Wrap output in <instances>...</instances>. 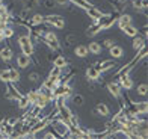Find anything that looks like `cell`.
Here are the masks:
<instances>
[{"instance_id": "6da1fadb", "label": "cell", "mask_w": 148, "mask_h": 139, "mask_svg": "<svg viewBox=\"0 0 148 139\" xmlns=\"http://www.w3.org/2000/svg\"><path fill=\"white\" fill-rule=\"evenodd\" d=\"M41 41H42L51 51H60V41H59L58 35H56L53 30H45L44 35H42V38H41Z\"/></svg>"}, {"instance_id": "7a4b0ae2", "label": "cell", "mask_w": 148, "mask_h": 139, "mask_svg": "<svg viewBox=\"0 0 148 139\" xmlns=\"http://www.w3.org/2000/svg\"><path fill=\"white\" fill-rule=\"evenodd\" d=\"M18 45H20V50H21L23 55L26 56H32L33 55V39L30 36V34H26V35H20L18 36Z\"/></svg>"}, {"instance_id": "3957f363", "label": "cell", "mask_w": 148, "mask_h": 139, "mask_svg": "<svg viewBox=\"0 0 148 139\" xmlns=\"http://www.w3.org/2000/svg\"><path fill=\"white\" fill-rule=\"evenodd\" d=\"M44 23L51 26L55 29H64L65 27V18L59 14H50V15H44Z\"/></svg>"}, {"instance_id": "277c9868", "label": "cell", "mask_w": 148, "mask_h": 139, "mask_svg": "<svg viewBox=\"0 0 148 139\" xmlns=\"http://www.w3.org/2000/svg\"><path fill=\"white\" fill-rule=\"evenodd\" d=\"M71 94H73V86L70 83H60L53 89V98L62 97V98H65V100H70Z\"/></svg>"}, {"instance_id": "5b68a950", "label": "cell", "mask_w": 148, "mask_h": 139, "mask_svg": "<svg viewBox=\"0 0 148 139\" xmlns=\"http://www.w3.org/2000/svg\"><path fill=\"white\" fill-rule=\"evenodd\" d=\"M116 77H118V85L121 86V89L123 91H127L129 92L132 88H133V79L130 77V73H127V71H123V73H118L116 74Z\"/></svg>"}, {"instance_id": "8992f818", "label": "cell", "mask_w": 148, "mask_h": 139, "mask_svg": "<svg viewBox=\"0 0 148 139\" xmlns=\"http://www.w3.org/2000/svg\"><path fill=\"white\" fill-rule=\"evenodd\" d=\"M116 59H104V61H98V62H95L94 64V67H95L100 73H106V71H109V70H112L113 67H116Z\"/></svg>"}, {"instance_id": "52a82bcc", "label": "cell", "mask_w": 148, "mask_h": 139, "mask_svg": "<svg viewBox=\"0 0 148 139\" xmlns=\"http://www.w3.org/2000/svg\"><path fill=\"white\" fill-rule=\"evenodd\" d=\"M85 12H86V15H88L91 20H92V23H97L98 20H101L103 17H106V15H109V14H106V12H103L101 9H98V8H95V6H91V8H88V9H85Z\"/></svg>"}, {"instance_id": "ba28073f", "label": "cell", "mask_w": 148, "mask_h": 139, "mask_svg": "<svg viewBox=\"0 0 148 139\" xmlns=\"http://www.w3.org/2000/svg\"><path fill=\"white\" fill-rule=\"evenodd\" d=\"M106 88H107L109 94L113 98H116V100H123V89H121V86L118 85V82H107Z\"/></svg>"}, {"instance_id": "9c48e42d", "label": "cell", "mask_w": 148, "mask_h": 139, "mask_svg": "<svg viewBox=\"0 0 148 139\" xmlns=\"http://www.w3.org/2000/svg\"><path fill=\"white\" fill-rule=\"evenodd\" d=\"M14 133V125H11L6 120L0 121V138H12Z\"/></svg>"}, {"instance_id": "30bf717a", "label": "cell", "mask_w": 148, "mask_h": 139, "mask_svg": "<svg viewBox=\"0 0 148 139\" xmlns=\"http://www.w3.org/2000/svg\"><path fill=\"white\" fill-rule=\"evenodd\" d=\"M6 85H8V91H6V94H5V98L6 100H18V98L21 97V94H20V91L14 86L15 83L8 82Z\"/></svg>"}, {"instance_id": "8fae6325", "label": "cell", "mask_w": 148, "mask_h": 139, "mask_svg": "<svg viewBox=\"0 0 148 139\" xmlns=\"http://www.w3.org/2000/svg\"><path fill=\"white\" fill-rule=\"evenodd\" d=\"M133 23V17L130 14H127V12H123V14H118V20H116V26L119 29L125 27V26H129Z\"/></svg>"}, {"instance_id": "7c38bea8", "label": "cell", "mask_w": 148, "mask_h": 139, "mask_svg": "<svg viewBox=\"0 0 148 139\" xmlns=\"http://www.w3.org/2000/svg\"><path fill=\"white\" fill-rule=\"evenodd\" d=\"M15 62H17L20 70H24V68H27L29 65H32V56H26V55H23V53H21V55L17 56Z\"/></svg>"}, {"instance_id": "4fadbf2b", "label": "cell", "mask_w": 148, "mask_h": 139, "mask_svg": "<svg viewBox=\"0 0 148 139\" xmlns=\"http://www.w3.org/2000/svg\"><path fill=\"white\" fill-rule=\"evenodd\" d=\"M107 50H109V55H110L112 59H121L124 56V49L118 44H113L112 47H109Z\"/></svg>"}, {"instance_id": "5bb4252c", "label": "cell", "mask_w": 148, "mask_h": 139, "mask_svg": "<svg viewBox=\"0 0 148 139\" xmlns=\"http://www.w3.org/2000/svg\"><path fill=\"white\" fill-rule=\"evenodd\" d=\"M86 77H88V80H91V82H97V80H100V77H101V73L92 65V67L86 68Z\"/></svg>"}, {"instance_id": "9a60e30c", "label": "cell", "mask_w": 148, "mask_h": 139, "mask_svg": "<svg viewBox=\"0 0 148 139\" xmlns=\"http://www.w3.org/2000/svg\"><path fill=\"white\" fill-rule=\"evenodd\" d=\"M147 41V38H144V36H140L139 34L136 35V36H133V41H132V47H133V50L134 51H138V50H140L142 47H145V42Z\"/></svg>"}, {"instance_id": "2e32d148", "label": "cell", "mask_w": 148, "mask_h": 139, "mask_svg": "<svg viewBox=\"0 0 148 139\" xmlns=\"http://www.w3.org/2000/svg\"><path fill=\"white\" fill-rule=\"evenodd\" d=\"M95 114L100 115V116H103V118H107L110 115V109H109V106H107L106 103H98L95 106Z\"/></svg>"}, {"instance_id": "e0dca14e", "label": "cell", "mask_w": 148, "mask_h": 139, "mask_svg": "<svg viewBox=\"0 0 148 139\" xmlns=\"http://www.w3.org/2000/svg\"><path fill=\"white\" fill-rule=\"evenodd\" d=\"M51 62H53V67H58V68H62V70L68 67V59H66L64 55H58Z\"/></svg>"}, {"instance_id": "ac0fdd59", "label": "cell", "mask_w": 148, "mask_h": 139, "mask_svg": "<svg viewBox=\"0 0 148 139\" xmlns=\"http://www.w3.org/2000/svg\"><path fill=\"white\" fill-rule=\"evenodd\" d=\"M51 103V98H49L47 95H44V94H39L38 92V98H36V103L33 104V106H38L39 109H44V108H47Z\"/></svg>"}, {"instance_id": "d6986e66", "label": "cell", "mask_w": 148, "mask_h": 139, "mask_svg": "<svg viewBox=\"0 0 148 139\" xmlns=\"http://www.w3.org/2000/svg\"><path fill=\"white\" fill-rule=\"evenodd\" d=\"M12 56H14V53H12V49L11 47H3L2 50H0V59H2L3 62H11V59H12Z\"/></svg>"}, {"instance_id": "ffe728a7", "label": "cell", "mask_w": 148, "mask_h": 139, "mask_svg": "<svg viewBox=\"0 0 148 139\" xmlns=\"http://www.w3.org/2000/svg\"><path fill=\"white\" fill-rule=\"evenodd\" d=\"M74 55H76L77 58H86L89 55V50H88V45L85 44H79L74 47Z\"/></svg>"}, {"instance_id": "44dd1931", "label": "cell", "mask_w": 148, "mask_h": 139, "mask_svg": "<svg viewBox=\"0 0 148 139\" xmlns=\"http://www.w3.org/2000/svg\"><path fill=\"white\" fill-rule=\"evenodd\" d=\"M88 50H89L91 55H95V56H98L100 53L103 51V47H101V44H100L98 41H91V42L88 44Z\"/></svg>"}, {"instance_id": "7402d4cb", "label": "cell", "mask_w": 148, "mask_h": 139, "mask_svg": "<svg viewBox=\"0 0 148 139\" xmlns=\"http://www.w3.org/2000/svg\"><path fill=\"white\" fill-rule=\"evenodd\" d=\"M121 30H123L127 36H130V38L136 36V35L139 34V29L136 27V26H133V23H132V24H129V26H125V27H123Z\"/></svg>"}, {"instance_id": "603a6c76", "label": "cell", "mask_w": 148, "mask_h": 139, "mask_svg": "<svg viewBox=\"0 0 148 139\" xmlns=\"http://www.w3.org/2000/svg\"><path fill=\"white\" fill-rule=\"evenodd\" d=\"M9 70V82H12V83H18L20 82V71H18V68H15V67H11V68H8Z\"/></svg>"}, {"instance_id": "cb8c5ba5", "label": "cell", "mask_w": 148, "mask_h": 139, "mask_svg": "<svg viewBox=\"0 0 148 139\" xmlns=\"http://www.w3.org/2000/svg\"><path fill=\"white\" fill-rule=\"evenodd\" d=\"M68 3L76 5V6H79L80 9H83V11L92 6V3H91V2H88V0H68Z\"/></svg>"}, {"instance_id": "d4e9b609", "label": "cell", "mask_w": 148, "mask_h": 139, "mask_svg": "<svg viewBox=\"0 0 148 139\" xmlns=\"http://www.w3.org/2000/svg\"><path fill=\"white\" fill-rule=\"evenodd\" d=\"M70 100H71V103H73L74 106H77V108H80V106H83V103H85V100H83V95H82V94H71Z\"/></svg>"}, {"instance_id": "484cf974", "label": "cell", "mask_w": 148, "mask_h": 139, "mask_svg": "<svg viewBox=\"0 0 148 139\" xmlns=\"http://www.w3.org/2000/svg\"><path fill=\"white\" fill-rule=\"evenodd\" d=\"M24 97L29 100V104H30V106H33V104L36 103V98H38V89H30V91H29Z\"/></svg>"}, {"instance_id": "4316f807", "label": "cell", "mask_w": 148, "mask_h": 139, "mask_svg": "<svg viewBox=\"0 0 148 139\" xmlns=\"http://www.w3.org/2000/svg\"><path fill=\"white\" fill-rule=\"evenodd\" d=\"M38 92H39V94H44V95H47L49 98H51V100H53V89H50L49 86H45L44 83L41 85V86H39Z\"/></svg>"}, {"instance_id": "83f0119b", "label": "cell", "mask_w": 148, "mask_h": 139, "mask_svg": "<svg viewBox=\"0 0 148 139\" xmlns=\"http://www.w3.org/2000/svg\"><path fill=\"white\" fill-rule=\"evenodd\" d=\"M17 101H18V109H27V108H30L29 100H27V98H26L24 95H21Z\"/></svg>"}, {"instance_id": "f1b7e54d", "label": "cell", "mask_w": 148, "mask_h": 139, "mask_svg": "<svg viewBox=\"0 0 148 139\" xmlns=\"http://www.w3.org/2000/svg\"><path fill=\"white\" fill-rule=\"evenodd\" d=\"M136 92H138V95L145 97V95H147V92H148V86H147V83H139L138 86H136Z\"/></svg>"}, {"instance_id": "f546056e", "label": "cell", "mask_w": 148, "mask_h": 139, "mask_svg": "<svg viewBox=\"0 0 148 139\" xmlns=\"http://www.w3.org/2000/svg\"><path fill=\"white\" fill-rule=\"evenodd\" d=\"M0 82H3V83H8L9 82V70L8 68L0 70Z\"/></svg>"}, {"instance_id": "4dcf8cb0", "label": "cell", "mask_w": 148, "mask_h": 139, "mask_svg": "<svg viewBox=\"0 0 148 139\" xmlns=\"http://www.w3.org/2000/svg\"><path fill=\"white\" fill-rule=\"evenodd\" d=\"M2 32H3L5 39H8V38H12V36H14V29L9 27V26H5V27L2 29Z\"/></svg>"}, {"instance_id": "1f68e13d", "label": "cell", "mask_w": 148, "mask_h": 139, "mask_svg": "<svg viewBox=\"0 0 148 139\" xmlns=\"http://www.w3.org/2000/svg\"><path fill=\"white\" fill-rule=\"evenodd\" d=\"M50 76H55V77H60V76H62V68L53 67V68L50 70Z\"/></svg>"}, {"instance_id": "d6a6232c", "label": "cell", "mask_w": 148, "mask_h": 139, "mask_svg": "<svg viewBox=\"0 0 148 139\" xmlns=\"http://www.w3.org/2000/svg\"><path fill=\"white\" fill-rule=\"evenodd\" d=\"M113 44H115V41H113L112 38H106L104 41H103V44H101V47L103 49H109V47H112Z\"/></svg>"}, {"instance_id": "836d02e7", "label": "cell", "mask_w": 148, "mask_h": 139, "mask_svg": "<svg viewBox=\"0 0 148 139\" xmlns=\"http://www.w3.org/2000/svg\"><path fill=\"white\" fill-rule=\"evenodd\" d=\"M29 82H32V83L39 82V74H38L36 71H33V73H30V74H29Z\"/></svg>"}, {"instance_id": "e575fe53", "label": "cell", "mask_w": 148, "mask_h": 139, "mask_svg": "<svg viewBox=\"0 0 148 139\" xmlns=\"http://www.w3.org/2000/svg\"><path fill=\"white\" fill-rule=\"evenodd\" d=\"M42 138H45V139H56L58 135H56L53 130H50V131H45V133L42 135Z\"/></svg>"}, {"instance_id": "d590c367", "label": "cell", "mask_w": 148, "mask_h": 139, "mask_svg": "<svg viewBox=\"0 0 148 139\" xmlns=\"http://www.w3.org/2000/svg\"><path fill=\"white\" fill-rule=\"evenodd\" d=\"M73 39H74V34H70V35L65 36V45H66V47L73 44Z\"/></svg>"}, {"instance_id": "8d00e7d4", "label": "cell", "mask_w": 148, "mask_h": 139, "mask_svg": "<svg viewBox=\"0 0 148 139\" xmlns=\"http://www.w3.org/2000/svg\"><path fill=\"white\" fill-rule=\"evenodd\" d=\"M44 6H45V8H55V6H58V5H56L55 0H45Z\"/></svg>"}, {"instance_id": "74e56055", "label": "cell", "mask_w": 148, "mask_h": 139, "mask_svg": "<svg viewBox=\"0 0 148 139\" xmlns=\"http://www.w3.org/2000/svg\"><path fill=\"white\" fill-rule=\"evenodd\" d=\"M6 121H8L11 125H15V124L20 121V120H18V118H11V120H6Z\"/></svg>"}]
</instances>
